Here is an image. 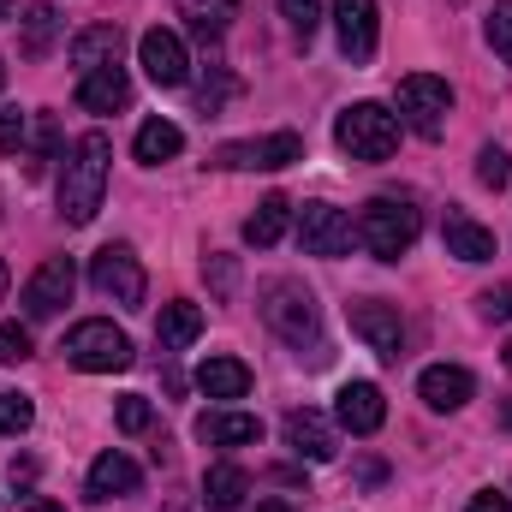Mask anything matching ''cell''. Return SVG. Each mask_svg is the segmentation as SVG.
<instances>
[{"instance_id": "obj_1", "label": "cell", "mask_w": 512, "mask_h": 512, "mask_svg": "<svg viewBox=\"0 0 512 512\" xmlns=\"http://www.w3.org/2000/svg\"><path fill=\"white\" fill-rule=\"evenodd\" d=\"M108 167H114L108 131H84V137L66 149V167H60V215H66V227H90V221L102 215Z\"/></svg>"}, {"instance_id": "obj_2", "label": "cell", "mask_w": 512, "mask_h": 512, "mask_svg": "<svg viewBox=\"0 0 512 512\" xmlns=\"http://www.w3.org/2000/svg\"><path fill=\"white\" fill-rule=\"evenodd\" d=\"M256 304H262V322H268L286 346H298V352L310 346L316 364L328 358V352H322V310H316V292H310L304 280H286V274H280V280L262 286Z\"/></svg>"}, {"instance_id": "obj_3", "label": "cell", "mask_w": 512, "mask_h": 512, "mask_svg": "<svg viewBox=\"0 0 512 512\" xmlns=\"http://www.w3.org/2000/svg\"><path fill=\"white\" fill-rule=\"evenodd\" d=\"M417 203L411 197H370L364 215H358V239L376 262H399V256L417 245Z\"/></svg>"}, {"instance_id": "obj_4", "label": "cell", "mask_w": 512, "mask_h": 512, "mask_svg": "<svg viewBox=\"0 0 512 512\" xmlns=\"http://www.w3.org/2000/svg\"><path fill=\"white\" fill-rule=\"evenodd\" d=\"M334 143L352 155V161H387L399 149V120L387 114L382 102H352L340 120H334Z\"/></svg>"}, {"instance_id": "obj_5", "label": "cell", "mask_w": 512, "mask_h": 512, "mask_svg": "<svg viewBox=\"0 0 512 512\" xmlns=\"http://www.w3.org/2000/svg\"><path fill=\"white\" fill-rule=\"evenodd\" d=\"M131 340L114 328V322H78L66 334V364L90 370V376H114V370H131Z\"/></svg>"}, {"instance_id": "obj_6", "label": "cell", "mask_w": 512, "mask_h": 512, "mask_svg": "<svg viewBox=\"0 0 512 512\" xmlns=\"http://www.w3.org/2000/svg\"><path fill=\"white\" fill-rule=\"evenodd\" d=\"M399 114L417 137H441L447 131V114H453V84L435 78V72H411L399 78Z\"/></svg>"}, {"instance_id": "obj_7", "label": "cell", "mask_w": 512, "mask_h": 512, "mask_svg": "<svg viewBox=\"0 0 512 512\" xmlns=\"http://www.w3.org/2000/svg\"><path fill=\"white\" fill-rule=\"evenodd\" d=\"M90 280H96V292H102V298H114V304H126V310H137V304H143V292H149L143 262H137L131 245H102V251L90 256Z\"/></svg>"}, {"instance_id": "obj_8", "label": "cell", "mask_w": 512, "mask_h": 512, "mask_svg": "<svg viewBox=\"0 0 512 512\" xmlns=\"http://www.w3.org/2000/svg\"><path fill=\"white\" fill-rule=\"evenodd\" d=\"M346 322H352V334L376 352V358H399L405 352V322H399V304H387V298H352L346 304Z\"/></svg>"}, {"instance_id": "obj_9", "label": "cell", "mask_w": 512, "mask_h": 512, "mask_svg": "<svg viewBox=\"0 0 512 512\" xmlns=\"http://www.w3.org/2000/svg\"><path fill=\"white\" fill-rule=\"evenodd\" d=\"M352 239H358V227H352V215L346 209H334V203H304L298 209V245L304 256H346L352 251Z\"/></svg>"}, {"instance_id": "obj_10", "label": "cell", "mask_w": 512, "mask_h": 512, "mask_svg": "<svg viewBox=\"0 0 512 512\" xmlns=\"http://www.w3.org/2000/svg\"><path fill=\"white\" fill-rule=\"evenodd\" d=\"M72 286H78V268H72V256H48L30 280H24V316L30 322H48V316H60L66 304H72Z\"/></svg>"}, {"instance_id": "obj_11", "label": "cell", "mask_w": 512, "mask_h": 512, "mask_svg": "<svg viewBox=\"0 0 512 512\" xmlns=\"http://www.w3.org/2000/svg\"><path fill=\"white\" fill-rule=\"evenodd\" d=\"M304 161V137L298 131H268V137H251V143H221L215 149V167H262V173H280Z\"/></svg>"}, {"instance_id": "obj_12", "label": "cell", "mask_w": 512, "mask_h": 512, "mask_svg": "<svg viewBox=\"0 0 512 512\" xmlns=\"http://www.w3.org/2000/svg\"><path fill=\"white\" fill-rule=\"evenodd\" d=\"M334 30H340V54L352 66H364L382 42V12L376 0H334Z\"/></svg>"}, {"instance_id": "obj_13", "label": "cell", "mask_w": 512, "mask_h": 512, "mask_svg": "<svg viewBox=\"0 0 512 512\" xmlns=\"http://www.w3.org/2000/svg\"><path fill=\"white\" fill-rule=\"evenodd\" d=\"M137 60H143V72L161 84V90H179L185 78H191V60H185V42L173 36V30H143L137 36Z\"/></svg>"}, {"instance_id": "obj_14", "label": "cell", "mask_w": 512, "mask_h": 512, "mask_svg": "<svg viewBox=\"0 0 512 512\" xmlns=\"http://www.w3.org/2000/svg\"><path fill=\"white\" fill-rule=\"evenodd\" d=\"M286 447H292L298 459H310V465H328V459L340 453L334 423H328L322 411H292V417H286Z\"/></svg>"}, {"instance_id": "obj_15", "label": "cell", "mask_w": 512, "mask_h": 512, "mask_svg": "<svg viewBox=\"0 0 512 512\" xmlns=\"http://www.w3.org/2000/svg\"><path fill=\"white\" fill-rule=\"evenodd\" d=\"M417 393H423V405L429 411H459V405H471V370H459V364H429L423 376H417Z\"/></svg>"}, {"instance_id": "obj_16", "label": "cell", "mask_w": 512, "mask_h": 512, "mask_svg": "<svg viewBox=\"0 0 512 512\" xmlns=\"http://www.w3.org/2000/svg\"><path fill=\"white\" fill-rule=\"evenodd\" d=\"M120 48H126V30H120V24H90V30H78V36H72V66H78V78L120 66Z\"/></svg>"}, {"instance_id": "obj_17", "label": "cell", "mask_w": 512, "mask_h": 512, "mask_svg": "<svg viewBox=\"0 0 512 512\" xmlns=\"http://www.w3.org/2000/svg\"><path fill=\"white\" fill-rule=\"evenodd\" d=\"M334 411H340V423H346L352 435H376V429L387 423V399H382L376 382H346Z\"/></svg>"}, {"instance_id": "obj_18", "label": "cell", "mask_w": 512, "mask_h": 512, "mask_svg": "<svg viewBox=\"0 0 512 512\" xmlns=\"http://www.w3.org/2000/svg\"><path fill=\"white\" fill-rule=\"evenodd\" d=\"M78 108H84V114H120V108H131V78L120 66L84 72V78H78Z\"/></svg>"}, {"instance_id": "obj_19", "label": "cell", "mask_w": 512, "mask_h": 512, "mask_svg": "<svg viewBox=\"0 0 512 512\" xmlns=\"http://www.w3.org/2000/svg\"><path fill=\"white\" fill-rule=\"evenodd\" d=\"M441 239H447V256H459V262H489L495 256V233L483 221H471L465 209H447Z\"/></svg>"}, {"instance_id": "obj_20", "label": "cell", "mask_w": 512, "mask_h": 512, "mask_svg": "<svg viewBox=\"0 0 512 512\" xmlns=\"http://www.w3.org/2000/svg\"><path fill=\"white\" fill-rule=\"evenodd\" d=\"M197 435L209 447H251V441H262V423H256L251 411H203Z\"/></svg>"}, {"instance_id": "obj_21", "label": "cell", "mask_w": 512, "mask_h": 512, "mask_svg": "<svg viewBox=\"0 0 512 512\" xmlns=\"http://www.w3.org/2000/svg\"><path fill=\"white\" fill-rule=\"evenodd\" d=\"M137 483H143V471L131 465L126 453H102V459L90 465V501H120V495H137Z\"/></svg>"}, {"instance_id": "obj_22", "label": "cell", "mask_w": 512, "mask_h": 512, "mask_svg": "<svg viewBox=\"0 0 512 512\" xmlns=\"http://www.w3.org/2000/svg\"><path fill=\"white\" fill-rule=\"evenodd\" d=\"M197 387H203L209 399H245V393H251V370H245L239 358H203Z\"/></svg>"}, {"instance_id": "obj_23", "label": "cell", "mask_w": 512, "mask_h": 512, "mask_svg": "<svg viewBox=\"0 0 512 512\" xmlns=\"http://www.w3.org/2000/svg\"><path fill=\"white\" fill-rule=\"evenodd\" d=\"M131 149H137V161H143V167H161V161H173V155L185 149V131L173 126V120H143Z\"/></svg>"}, {"instance_id": "obj_24", "label": "cell", "mask_w": 512, "mask_h": 512, "mask_svg": "<svg viewBox=\"0 0 512 512\" xmlns=\"http://www.w3.org/2000/svg\"><path fill=\"white\" fill-rule=\"evenodd\" d=\"M245 495H251V477L239 465H209L203 471V501H209V512H233Z\"/></svg>"}, {"instance_id": "obj_25", "label": "cell", "mask_w": 512, "mask_h": 512, "mask_svg": "<svg viewBox=\"0 0 512 512\" xmlns=\"http://www.w3.org/2000/svg\"><path fill=\"white\" fill-rule=\"evenodd\" d=\"M286 221H292V203L274 191V197H262L256 203V215L245 221V245H256V251H268V245H280V233H286Z\"/></svg>"}, {"instance_id": "obj_26", "label": "cell", "mask_w": 512, "mask_h": 512, "mask_svg": "<svg viewBox=\"0 0 512 512\" xmlns=\"http://www.w3.org/2000/svg\"><path fill=\"white\" fill-rule=\"evenodd\" d=\"M155 334H161V346H191L197 334H203V310L191 304V298H173V304H161V322H155Z\"/></svg>"}, {"instance_id": "obj_27", "label": "cell", "mask_w": 512, "mask_h": 512, "mask_svg": "<svg viewBox=\"0 0 512 512\" xmlns=\"http://www.w3.org/2000/svg\"><path fill=\"white\" fill-rule=\"evenodd\" d=\"M233 0H179V18H191V30L209 42V36H221L227 24H233Z\"/></svg>"}, {"instance_id": "obj_28", "label": "cell", "mask_w": 512, "mask_h": 512, "mask_svg": "<svg viewBox=\"0 0 512 512\" xmlns=\"http://www.w3.org/2000/svg\"><path fill=\"white\" fill-rule=\"evenodd\" d=\"M54 30H60V12L54 6H30V18H24V54L42 60L48 42H54Z\"/></svg>"}, {"instance_id": "obj_29", "label": "cell", "mask_w": 512, "mask_h": 512, "mask_svg": "<svg viewBox=\"0 0 512 512\" xmlns=\"http://www.w3.org/2000/svg\"><path fill=\"white\" fill-rule=\"evenodd\" d=\"M36 423V405L24 393H0V435H24Z\"/></svg>"}, {"instance_id": "obj_30", "label": "cell", "mask_w": 512, "mask_h": 512, "mask_svg": "<svg viewBox=\"0 0 512 512\" xmlns=\"http://www.w3.org/2000/svg\"><path fill=\"white\" fill-rule=\"evenodd\" d=\"M280 12H286V24L310 42L316 36V24H322V0H280Z\"/></svg>"}, {"instance_id": "obj_31", "label": "cell", "mask_w": 512, "mask_h": 512, "mask_svg": "<svg viewBox=\"0 0 512 512\" xmlns=\"http://www.w3.org/2000/svg\"><path fill=\"white\" fill-rule=\"evenodd\" d=\"M477 179H483L489 191H501V185L512 179V161H507V149H495V143H489V149L477 155Z\"/></svg>"}, {"instance_id": "obj_32", "label": "cell", "mask_w": 512, "mask_h": 512, "mask_svg": "<svg viewBox=\"0 0 512 512\" xmlns=\"http://www.w3.org/2000/svg\"><path fill=\"white\" fill-rule=\"evenodd\" d=\"M489 42H495V54L512 66V0H495V12H489Z\"/></svg>"}, {"instance_id": "obj_33", "label": "cell", "mask_w": 512, "mask_h": 512, "mask_svg": "<svg viewBox=\"0 0 512 512\" xmlns=\"http://www.w3.org/2000/svg\"><path fill=\"white\" fill-rule=\"evenodd\" d=\"M36 346H30V328H18V322H0V364H24Z\"/></svg>"}, {"instance_id": "obj_34", "label": "cell", "mask_w": 512, "mask_h": 512, "mask_svg": "<svg viewBox=\"0 0 512 512\" xmlns=\"http://www.w3.org/2000/svg\"><path fill=\"white\" fill-rule=\"evenodd\" d=\"M114 417H120L126 435H143V429H149V399H143V393H126V399L114 405Z\"/></svg>"}, {"instance_id": "obj_35", "label": "cell", "mask_w": 512, "mask_h": 512, "mask_svg": "<svg viewBox=\"0 0 512 512\" xmlns=\"http://www.w3.org/2000/svg\"><path fill=\"white\" fill-rule=\"evenodd\" d=\"M24 137H30V114H18V108H0V149L12 155V149H24Z\"/></svg>"}, {"instance_id": "obj_36", "label": "cell", "mask_w": 512, "mask_h": 512, "mask_svg": "<svg viewBox=\"0 0 512 512\" xmlns=\"http://www.w3.org/2000/svg\"><path fill=\"white\" fill-rule=\"evenodd\" d=\"M477 304H483V316H489V322H512V286H495V292H483Z\"/></svg>"}, {"instance_id": "obj_37", "label": "cell", "mask_w": 512, "mask_h": 512, "mask_svg": "<svg viewBox=\"0 0 512 512\" xmlns=\"http://www.w3.org/2000/svg\"><path fill=\"white\" fill-rule=\"evenodd\" d=\"M465 512H512V501L489 489V495H471V507H465Z\"/></svg>"}, {"instance_id": "obj_38", "label": "cell", "mask_w": 512, "mask_h": 512, "mask_svg": "<svg viewBox=\"0 0 512 512\" xmlns=\"http://www.w3.org/2000/svg\"><path fill=\"white\" fill-rule=\"evenodd\" d=\"M24 512H66V507H54V501H30Z\"/></svg>"}, {"instance_id": "obj_39", "label": "cell", "mask_w": 512, "mask_h": 512, "mask_svg": "<svg viewBox=\"0 0 512 512\" xmlns=\"http://www.w3.org/2000/svg\"><path fill=\"white\" fill-rule=\"evenodd\" d=\"M256 512H292V507H286V501H262Z\"/></svg>"}, {"instance_id": "obj_40", "label": "cell", "mask_w": 512, "mask_h": 512, "mask_svg": "<svg viewBox=\"0 0 512 512\" xmlns=\"http://www.w3.org/2000/svg\"><path fill=\"white\" fill-rule=\"evenodd\" d=\"M0 298H6V262H0Z\"/></svg>"}, {"instance_id": "obj_41", "label": "cell", "mask_w": 512, "mask_h": 512, "mask_svg": "<svg viewBox=\"0 0 512 512\" xmlns=\"http://www.w3.org/2000/svg\"><path fill=\"white\" fill-rule=\"evenodd\" d=\"M6 12H12V0H0V18H6Z\"/></svg>"}, {"instance_id": "obj_42", "label": "cell", "mask_w": 512, "mask_h": 512, "mask_svg": "<svg viewBox=\"0 0 512 512\" xmlns=\"http://www.w3.org/2000/svg\"><path fill=\"white\" fill-rule=\"evenodd\" d=\"M507 370H512V340H507Z\"/></svg>"}, {"instance_id": "obj_43", "label": "cell", "mask_w": 512, "mask_h": 512, "mask_svg": "<svg viewBox=\"0 0 512 512\" xmlns=\"http://www.w3.org/2000/svg\"><path fill=\"white\" fill-rule=\"evenodd\" d=\"M0 84H6V66H0Z\"/></svg>"}]
</instances>
